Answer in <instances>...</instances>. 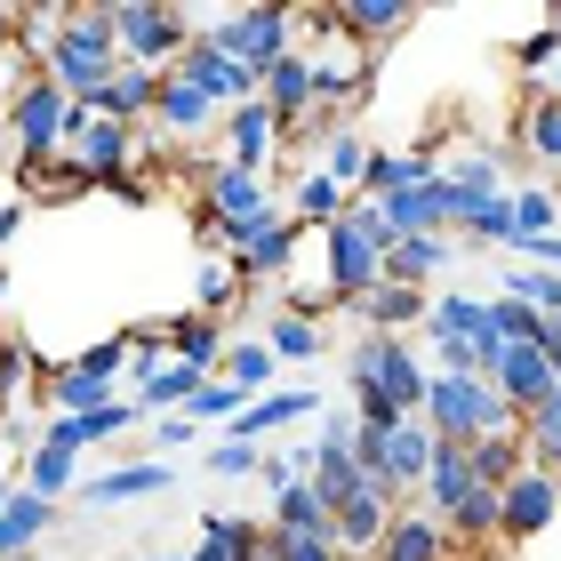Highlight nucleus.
Here are the masks:
<instances>
[{"label":"nucleus","mask_w":561,"mask_h":561,"mask_svg":"<svg viewBox=\"0 0 561 561\" xmlns=\"http://www.w3.org/2000/svg\"><path fill=\"white\" fill-rule=\"evenodd\" d=\"M121 65H129V57H121V24H113V9H72L57 33H48V48H33V72H48V81L72 96V105H96Z\"/></svg>","instance_id":"f257e3e1"},{"label":"nucleus","mask_w":561,"mask_h":561,"mask_svg":"<svg viewBox=\"0 0 561 561\" xmlns=\"http://www.w3.org/2000/svg\"><path fill=\"white\" fill-rule=\"evenodd\" d=\"M9 137H16V185H41V169H57L72 152V96L48 72L9 89Z\"/></svg>","instance_id":"f03ea898"},{"label":"nucleus","mask_w":561,"mask_h":561,"mask_svg":"<svg viewBox=\"0 0 561 561\" xmlns=\"http://www.w3.org/2000/svg\"><path fill=\"white\" fill-rule=\"evenodd\" d=\"M321 297L362 305L377 280H386V225H377V201H353V209L321 233Z\"/></svg>","instance_id":"7ed1b4c3"},{"label":"nucleus","mask_w":561,"mask_h":561,"mask_svg":"<svg viewBox=\"0 0 561 561\" xmlns=\"http://www.w3.org/2000/svg\"><path fill=\"white\" fill-rule=\"evenodd\" d=\"M201 33H209V41H217L241 72H257V81H265V72L297 48V41H289V33H297V9H265V0H249V9L201 16Z\"/></svg>","instance_id":"20e7f679"},{"label":"nucleus","mask_w":561,"mask_h":561,"mask_svg":"<svg viewBox=\"0 0 561 561\" xmlns=\"http://www.w3.org/2000/svg\"><path fill=\"white\" fill-rule=\"evenodd\" d=\"M353 393H393L410 417H425V393H433V362H417L410 337H377L362 329V345H353Z\"/></svg>","instance_id":"39448f33"},{"label":"nucleus","mask_w":561,"mask_h":561,"mask_svg":"<svg viewBox=\"0 0 561 561\" xmlns=\"http://www.w3.org/2000/svg\"><path fill=\"white\" fill-rule=\"evenodd\" d=\"M113 24H121V57L145 65V72H176V57H185L193 33H201V16L169 9V0H121Z\"/></svg>","instance_id":"423d86ee"},{"label":"nucleus","mask_w":561,"mask_h":561,"mask_svg":"<svg viewBox=\"0 0 561 561\" xmlns=\"http://www.w3.org/2000/svg\"><path fill=\"white\" fill-rule=\"evenodd\" d=\"M265 217H289V201H280L257 169L217 161L201 176V233H233V225H265Z\"/></svg>","instance_id":"0eeeda50"},{"label":"nucleus","mask_w":561,"mask_h":561,"mask_svg":"<svg viewBox=\"0 0 561 561\" xmlns=\"http://www.w3.org/2000/svg\"><path fill=\"white\" fill-rule=\"evenodd\" d=\"M72 161L89 169V185H96V193L129 201V209L145 201V185H137V129H129V121H105V113H96V121H89V137L72 145Z\"/></svg>","instance_id":"6e6552de"},{"label":"nucleus","mask_w":561,"mask_h":561,"mask_svg":"<svg viewBox=\"0 0 561 561\" xmlns=\"http://www.w3.org/2000/svg\"><path fill=\"white\" fill-rule=\"evenodd\" d=\"M225 257H233L241 280H280L297 257V225L289 217H265V225H233V233H217Z\"/></svg>","instance_id":"1a4fd4ad"},{"label":"nucleus","mask_w":561,"mask_h":561,"mask_svg":"<svg viewBox=\"0 0 561 561\" xmlns=\"http://www.w3.org/2000/svg\"><path fill=\"white\" fill-rule=\"evenodd\" d=\"M553 505H561V481H553V473H538V466H522V473L497 490V538H505V546L538 538V529L553 522Z\"/></svg>","instance_id":"9d476101"},{"label":"nucleus","mask_w":561,"mask_h":561,"mask_svg":"<svg viewBox=\"0 0 561 561\" xmlns=\"http://www.w3.org/2000/svg\"><path fill=\"white\" fill-rule=\"evenodd\" d=\"M152 121H161V137L193 145V137H217L225 129V105L209 89H193L185 72H161V96H152Z\"/></svg>","instance_id":"9b49d317"},{"label":"nucleus","mask_w":561,"mask_h":561,"mask_svg":"<svg viewBox=\"0 0 561 561\" xmlns=\"http://www.w3.org/2000/svg\"><path fill=\"white\" fill-rule=\"evenodd\" d=\"M265 105H273V121H280L289 137H313L321 96H313V57H305V48H289V57L265 72Z\"/></svg>","instance_id":"f8f14e48"},{"label":"nucleus","mask_w":561,"mask_h":561,"mask_svg":"<svg viewBox=\"0 0 561 561\" xmlns=\"http://www.w3.org/2000/svg\"><path fill=\"white\" fill-rule=\"evenodd\" d=\"M280 137H289V129H280V121H273V105H265V96H257V105H233V113H225V129H217L225 161H233V169H257V176L273 169Z\"/></svg>","instance_id":"ddd939ff"},{"label":"nucleus","mask_w":561,"mask_h":561,"mask_svg":"<svg viewBox=\"0 0 561 561\" xmlns=\"http://www.w3.org/2000/svg\"><path fill=\"white\" fill-rule=\"evenodd\" d=\"M497 193H514V185H505V169L490 161V152H473V161H449V169H442V209H449V233H457V225H466L473 209H490Z\"/></svg>","instance_id":"4468645a"},{"label":"nucleus","mask_w":561,"mask_h":561,"mask_svg":"<svg viewBox=\"0 0 561 561\" xmlns=\"http://www.w3.org/2000/svg\"><path fill=\"white\" fill-rule=\"evenodd\" d=\"M449 337H466V345H505L497 337V313H490V297H466V289H449V297H433L425 305V345H449Z\"/></svg>","instance_id":"2eb2a0df"},{"label":"nucleus","mask_w":561,"mask_h":561,"mask_svg":"<svg viewBox=\"0 0 561 561\" xmlns=\"http://www.w3.org/2000/svg\"><path fill=\"white\" fill-rule=\"evenodd\" d=\"M393 514H401V497H386L377 481H362V490L345 497V514H337V546H345V561H353V553H377V546H386Z\"/></svg>","instance_id":"dca6fc26"},{"label":"nucleus","mask_w":561,"mask_h":561,"mask_svg":"<svg viewBox=\"0 0 561 561\" xmlns=\"http://www.w3.org/2000/svg\"><path fill=\"white\" fill-rule=\"evenodd\" d=\"M490 386H497V393L529 417V410H538V401L561 386V377H553V362H546L538 345H505V353H497V369H490Z\"/></svg>","instance_id":"f3484780"},{"label":"nucleus","mask_w":561,"mask_h":561,"mask_svg":"<svg viewBox=\"0 0 561 561\" xmlns=\"http://www.w3.org/2000/svg\"><path fill=\"white\" fill-rule=\"evenodd\" d=\"M449 553H457L449 522H433V514H417V505H401L393 529H386V546H377L369 561H449Z\"/></svg>","instance_id":"a211bd4d"},{"label":"nucleus","mask_w":561,"mask_h":561,"mask_svg":"<svg viewBox=\"0 0 561 561\" xmlns=\"http://www.w3.org/2000/svg\"><path fill=\"white\" fill-rule=\"evenodd\" d=\"M377 225H386V249L393 241H425V233H449V209H442V176L401 201H377Z\"/></svg>","instance_id":"6ab92c4d"},{"label":"nucleus","mask_w":561,"mask_h":561,"mask_svg":"<svg viewBox=\"0 0 561 561\" xmlns=\"http://www.w3.org/2000/svg\"><path fill=\"white\" fill-rule=\"evenodd\" d=\"M353 201H362V193L337 185L329 169H305L297 185H289V225H297V233H305V225H313V233H329V225H337V217L353 209Z\"/></svg>","instance_id":"aec40b11"},{"label":"nucleus","mask_w":561,"mask_h":561,"mask_svg":"<svg viewBox=\"0 0 561 561\" xmlns=\"http://www.w3.org/2000/svg\"><path fill=\"white\" fill-rule=\"evenodd\" d=\"M410 24H417V9H401V0H337V33L362 41L369 57H386L377 41H401Z\"/></svg>","instance_id":"412c9836"},{"label":"nucleus","mask_w":561,"mask_h":561,"mask_svg":"<svg viewBox=\"0 0 561 561\" xmlns=\"http://www.w3.org/2000/svg\"><path fill=\"white\" fill-rule=\"evenodd\" d=\"M169 490V466H152V457H129V466H113V473H96L81 481V505H137V497H161Z\"/></svg>","instance_id":"4be33fe9"},{"label":"nucleus","mask_w":561,"mask_h":561,"mask_svg":"<svg viewBox=\"0 0 561 561\" xmlns=\"http://www.w3.org/2000/svg\"><path fill=\"white\" fill-rule=\"evenodd\" d=\"M442 176V161H425V152H369V169H362V201H401V193H417Z\"/></svg>","instance_id":"5701e85b"},{"label":"nucleus","mask_w":561,"mask_h":561,"mask_svg":"<svg viewBox=\"0 0 561 561\" xmlns=\"http://www.w3.org/2000/svg\"><path fill=\"white\" fill-rule=\"evenodd\" d=\"M313 410H321V393H265V401H249V410L225 425V433H233V442H257V449H265V433H289V425H305Z\"/></svg>","instance_id":"b1692460"},{"label":"nucleus","mask_w":561,"mask_h":561,"mask_svg":"<svg viewBox=\"0 0 561 561\" xmlns=\"http://www.w3.org/2000/svg\"><path fill=\"white\" fill-rule=\"evenodd\" d=\"M48 529H57V505H48L41 490H16L9 497V514H0V561H24Z\"/></svg>","instance_id":"393cba45"},{"label":"nucleus","mask_w":561,"mask_h":561,"mask_svg":"<svg viewBox=\"0 0 561 561\" xmlns=\"http://www.w3.org/2000/svg\"><path fill=\"white\" fill-rule=\"evenodd\" d=\"M362 313V329H377V337H401V329H425V289H401V280H377V289L353 305Z\"/></svg>","instance_id":"a878e982"},{"label":"nucleus","mask_w":561,"mask_h":561,"mask_svg":"<svg viewBox=\"0 0 561 561\" xmlns=\"http://www.w3.org/2000/svg\"><path fill=\"white\" fill-rule=\"evenodd\" d=\"M152 96H161V72L121 65L113 81H105V96H96V113H105V121H129V129H145V121H152Z\"/></svg>","instance_id":"bb28decb"},{"label":"nucleus","mask_w":561,"mask_h":561,"mask_svg":"<svg viewBox=\"0 0 561 561\" xmlns=\"http://www.w3.org/2000/svg\"><path fill=\"white\" fill-rule=\"evenodd\" d=\"M265 529H280V538H321V529H337V514L313 497V481H289V490L265 505Z\"/></svg>","instance_id":"cd10ccee"},{"label":"nucleus","mask_w":561,"mask_h":561,"mask_svg":"<svg viewBox=\"0 0 561 561\" xmlns=\"http://www.w3.org/2000/svg\"><path fill=\"white\" fill-rule=\"evenodd\" d=\"M449 233H425V241H393L386 249V280H401V289H425V280H442L449 273Z\"/></svg>","instance_id":"c85d7f7f"},{"label":"nucleus","mask_w":561,"mask_h":561,"mask_svg":"<svg viewBox=\"0 0 561 561\" xmlns=\"http://www.w3.org/2000/svg\"><path fill=\"white\" fill-rule=\"evenodd\" d=\"M169 353H176V362H193V369H225V353H233V345H225V321H209V313H176L169 321Z\"/></svg>","instance_id":"c756f323"},{"label":"nucleus","mask_w":561,"mask_h":561,"mask_svg":"<svg viewBox=\"0 0 561 561\" xmlns=\"http://www.w3.org/2000/svg\"><path fill=\"white\" fill-rule=\"evenodd\" d=\"M241 289H249V280L233 273V257H225V249H201V273H193V313H233V305H241Z\"/></svg>","instance_id":"7c9ffc66"},{"label":"nucleus","mask_w":561,"mask_h":561,"mask_svg":"<svg viewBox=\"0 0 561 561\" xmlns=\"http://www.w3.org/2000/svg\"><path fill=\"white\" fill-rule=\"evenodd\" d=\"M466 457H473V481H481V490H505V481L529 466L522 433H481V442H466Z\"/></svg>","instance_id":"2f4dec72"},{"label":"nucleus","mask_w":561,"mask_h":561,"mask_svg":"<svg viewBox=\"0 0 561 561\" xmlns=\"http://www.w3.org/2000/svg\"><path fill=\"white\" fill-rule=\"evenodd\" d=\"M522 449H529V466H538V473H553V481H561V386H553L538 410L522 417Z\"/></svg>","instance_id":"473e14b6"},{"label":"nucleus","mask_w":561,"mask_h":561,"mask_svg":"<svg viewBox=\"0 0 561 561\" xmlns=\"http://www.w3.org/2000/svg\"><path fill=\"white\" fill-rule=\"evenodd\" d=\"M369 152H377V145H362V129L345 121V129H329V137L313 145V169H329L337 185H353V193H362V169H369Z\"/></svg>","instance_id":"72a5a7b5"},{"label":"nucleus","mask_w":561,"mask_h":561,"mask_svg":"<svg viewBox=\"0 0 561 561\" xmlns=\"http://www.w3.org/2000/svg\"><path fill=\"white\" fill-rule=\"evenodd\" d=\"M265 345L280 353V362H313L321 353V321L305 313V305H280V313L265 321Z\"/></svg>","instance_id":"f704fd0d"},{"label":"nucleus","mask_w":561,"mask_h":561,"mask_svg":"<svg viewBox=\"0 0 561 561\" xmlns=\"http://www.w3.org/2000/svg\"><path fill=\"white\" fill-rule=\"evenodd\" d=\"M362 481H369V473H362V457H353V449H329V442H321V466H313V497L329 505V514H345V497L362 490Z\"/></svg>","instance_id":"c9c22d12"},{"label":"nucleus","mask_w":561,"mask_h":561,"mask_svg":"<svg viewBox=\"0 0 561 561\" xmlns=\"http://www.w3.org/2000/svg\"><path fill=\"white\" fill-rule=\"evenodd\" d=\"M273 369H280V353L265 345V337H249V345H233V353H225V386H241L249 401H265V386H273Z\"/></svg>","instance_id":"e433bc0d"},{"label":"nucleus","mask_w":561,"mask_h":561,"mask_svg":"<svg viewBox=\"0 0 561 561\" xmlns=\"http://www.w3.org/2000/svg\"><path fill=\"white\" fill-rule=\"evenodd\" d=\"M505 152H529V161L561 169V105H529L514 121V145H505Z\"/></svg>","instance_id":"4c0bfd02"},{"label":"nucleus","mask_w":561,"mask_h":561,"mask_svg":"<svg viewBox=\"0 0 561 561\" xmlns=\"http://www.w3.org/2000/svg\"><path fill=\"white\" fill-rule=\"evenodd\" d=\"M457 241L466 249H514V193H497L490 209H473L466 225H457Z\"/></svg>","instance_id":"58836bf2"},{"label":"nucleus","mask_w":561,"mask_h":561,"mask_svg":"<svg viewBox=\"0 0 561 561\" xmlns=\"http://www.w3.org/2000/svg\"><path fill=\"white\" fill-rule=\"evenodd\" d=\"M497 297H522L529 313H561V273H546V265H505V289Z\"/></svg>","instance_id":"ea45409f"},{"label":"nucleus","mask_w":561,"mask_h":561,"mask_svg":"<svg viewBox=\"0 0 561 561\" xmlns=\"http://www.w3.org/2000/svg\"><path fill=\"white\" fill-rule=\"evenodd\" d=\"M72 466H81L72 449H48V442H41V449H33V466H24V490H41L48 505H57L65 490H81V481H72Z\"/></svg>","instance_id":"a19ab883"},{"label":"nucleus","mask_w":561,"mask_h":561,"mask_svg":"<svg viewBox=\"0 0 561 561\" xmlns=\"http://www.w3.org/2000/svg\"><path fill=\"white\" fill-rule=\"evenodd\" d=\"M553 217H561V201L546 185H514V241H546Z\"/></svg>","instance_id":"79ce46f5"},{"label":"nucleus","mask_w":561,"mask_h":561,"mask_svg":"<svg viewBox=\"0 0 561 561\" xmlns=\"http://www.w3.org/2000/svg\"><path fill=\"white\" fill-rule=\"evenodd\" d=\"M241 410H249V393H241V386H225V377H209V386L193 393V410H185V417H193V425H233Z\"/></svg>","instance_id":"37998d69"},{"label":"nucleus","mask_w":561,"mask_h":561,"mask_svg":"<svg viewBox=\"0 0 561 561\" xmlns=\"http://www.w3.org/2000/svg\"><path fill=\"white\" fill-rule=\"evenodd\" d=\"M449 538L457 546H473V538H497V490H473L466 505L449 514Z\"/></svg>","instance_id":"c03bdc74"},{"label":"nucleus","mask_w":561,"mask_h":561,"mask_svg":"<svg viewBox=\"0 0 561 561\" xmlns=\"http://www.w3.org/2000/svg\"><path fill=\"white\" fill-rule=\"evenodd\" d=\"M201 466L225 473V481H257V473H265V449H257V442H233V433H225V442L201 457Z\"/></svg>","instance_id":"a18cd8bd"},{"label":"nucleus","mask_w":561,"mask_h":561,"mask_svg":"<svg viewBox=\"0 0 561 561\" xmlns=\"http://www.w3.org/2000/svg\"><path fill=\"white\" fill-rule=\"evenodd\" d=\"M553 57H561V33H553V24H538L529 41H514V65H522V81H546V72H553Z\"/></svg>","instance_id":"49530a36"},{"label":"nucleus","mask_w":561,"mask_h":561,"mask_svg":"<svg viewBox=\"0 0 561 561\" xmlns=\"http://www.w3.org/2000/svg\"><path fill=\"white\" fill-rule=\"evenodd\" d=\"M185 561H241V546H233V514H201V546H193Z\"/></svg>","instance_id":"de8ad7c7"},{"label":"nucleus","mask_w":561,"mask_h":561,"mask_svg":"<svg viewBox=\"0 0 561 561\" xmlns=\"http://www.w3.org/2000/svg\"><path fill=\"white\" fill-rule=\"evenodd\" d=\"M273 561H345V546H337V529H321V538H280L273 529Z\"/></svg>","instance_id":"09e8293b"},{"label":"nucleus","mask_w":561,"mask_h":561,"mask_svg":"<svg viewBox=\"0 0 561 561\" xmlns=\"http://www.w3.org/2000/svg\"><path fill=\"white\" fill-rule=\"evenodd\" d=\"M490 313H497V337H505V345H529V337H538V313H529L522 297H490Z\"/></svg>","instance_id":"8fccbe9b"},{"label":"nucleus","mask_w":561,"mask_h":561,"mask_svg":"<svg viewBox=\"0 0 561 561\" xmlns=\"http://www.w3.org/2000/svg\"><path fill=\"white\" fill-rule=\"evenodd\" d=\"M185 442H201V425H193L185 410H176V417H161V425H152V433H145V442H137V449L152 457V466H161V449H185Z\"/></svg>","instance_id":"3c124183"},{"label":"nucleus","mask_w":561,"mask_h":561,"mask_svg":"<svg viewBox=\"0 0 561 561\" xmlns=\"http://www.w3.org/2000/svg\"><path fill=\"white\" fill-rule=\"evenodd\" d=\"M522 249V265H546V273H561V233H546V241H514Z\"/></svg>","instance_id":"603ef678"},{"label":"nucleus","mask_w":561,"mask_h":561,"mask_svg":"<svg viewBox=\"0 0 561 561\" xmlns=\"http://www.w3.org/2000/svg\"><path fill=\"white\" fill-rule=\"evenodd\" d=\"M16 369H24V345L9 337V329H0V393H9V386H16Z\"/></svg>","instance_id":"864d4df0"},{"label":"nucleus","mask_w":561,"mask_h":561,"mask_svg":"<svg viewBox=\"0 0 561 561\" xmlns=\"http://www.w3.org/2000/svg\"><path fill=\"white\" fill-rule=\"evenodd\" d=\"M24 209H33V201H0V249L24 233Z\"/></svg>","instance_id":"5fc2aeb1"},{"label":"nucleus","mask_w":561,"mask_h":561,"mask_svg":"<svg viewBox=\"0 0 561 561\" xmlns=\"http://www.w3.org/2000/svg\"><path fill=\"white\" fill-rule=\"evenodd\" d=\"M538 89H546V105H561V57H553V72H546Z\"/></svg>","instance_id":"6e6d98bb"},{"label":"nucleus","mask_w":561,"mask_h":561,"mask_svg":"<svg viewBox=\"0 0 561 561\" xmlns=\"http://www.w3.org/2000/svg\"><path fill=\"white\" fill-rule=\"evenodd\" d=\"M0 48H16V9H0Z\"/></svg>","instance_id":"4d7b16f0"},{"label":"nucleus","mask_w":561,"mask_h":561,"mask_svg":"<svg viewBox=\"0 0 561 561\" xmlns=\"http://www.w3.org/2000/svg\"><path fill=\"white\" fill-rule=\"evenodd\" d=\"M9 497H16V490H9V473H0V514H9Z\"/></svg>","instance_id":"13d9d810"},{"label":"nucleus","mask_w":561,"mask_h":561,"mask_svg":"<svg viewBox=\"0 0 561 561\" xmlns=\"http://www.w3.org/2000/svg\"><path fill=\"white\" fill-rule=\"evenodd\" d=\"M546 24H553V33H561V9H553V16H546Z\"/></svg>","instance_id":"bf43d9fd"},{"label":"nucleus","mask_w":561,"mask_h":561,"mask_svg":"<svg viewBox=\"0 0 561 561\" xmlns=\"http://www.w3.org/2000/svg\"><path fill=\"white\" fill-rule=\"evenodd\" d=\"M152 561H176V553H152Z\"/></svg>","instance_id":"052dcab7"},{"label":"nucleus","mask_w":561,"mask_h":561,"mask_svg":"<svg viewBox=\"0 0 561 561\" xmlns=\"http://www.w3.org/2000/svg\"><path fill=\"white\" fill-rule=\"evenodd\" d=\"M0 289H9V273H0Z\"/></svg>","instance_id":"680f3d73"},{"label":"nucleus","mask_w":561,"mask_h":561,"mask_svg":"<svg viewBox=\"0 0 561 561\" xmlns=\"http://www.w3.org/2000/svg\"><path fill=\"white\" fill-rule=\"evenodd\" d=\"M24 561H41V553H24Z\"/></svg>","instance_id":"e2e57ef3"}]
</instances>
